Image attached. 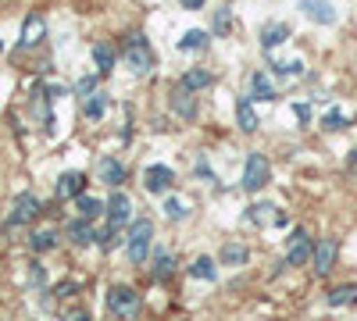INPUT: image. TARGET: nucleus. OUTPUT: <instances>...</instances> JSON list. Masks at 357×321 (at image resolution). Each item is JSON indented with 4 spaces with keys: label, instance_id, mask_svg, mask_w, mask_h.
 <instances>
[{
    "label": "nucleus",
    "instance_id": "f3484780",
    "mask_svg": "<svg viewBox=\"0 0 357 321\" xmlns=\"http://www.w3.org/2000/svg\"><path fill=\"white\" fill-rule=\"evenodd\" d=\"M68 240L75 243V246H89V243H97V236L100 232L93 228V221H86V218H75V221H68Z\"/></svg>",
    "mask_w": 357,
    "mask_h": 321
},
{
    "label": "nucleus",
    "instance_id": "c756f323",
    "mask_svg": "<svg viewBox=\"0 0 357 321\" xmlns=\"http://www.w3.org/2000/svg\"><path fill=\"white\" fill-rule=\"evenodd\" d=\"M165 214H168L172 221H183V218H190V203H186L183 196H168V200H165Z\"/></svg>",
    "mask_w": 357,
    "mask_h": 321
},
{
    "label": "nucleus",
    "instance_id": "7ed1b4c3",
    "mask_svg": "<svg viewBox=\"0 0 357 321\" xmlns=\"http://www.w3.org/2000/svg\"><path fill=\"white\" fill-rule=\"evenodd\" d=\"M268 179H272V164H268L264 154H247V164H243V189L247 193H261L268 186Z\"/></svg>",
    "mask_w": 357,
    "mask_h": 321
},
{
    "label": "nucleus",
    "instance_id": "423d86ee",
    "mask_svg": "<svg viewBox=\"0 0 357 321\" xmlns=\"http://www.w3.org/2000/svg\"><path fill=\"white\" fill-rule=\"evenodd\" d=\"M40 211H43L40 196H33V193H22V196H15V208H11V214H8V228L29 225V221H33Z\"/></svg>",
    "mask_w": 357,
    "mask_h": 321
},
{
    "label": "nucleus",
    "instance_id": "58836bf2",
    "mask_svg": "<svg viewBox=\"0 0 357 321\" xmlns=\"http://www.w3.org/2000/svg\"><path fill=\"white\" fill-rule=\"evenodd\" d=\"M65 321H89V314H86L82 307H75V311H68V314H65Z\"/></svg>",
    "mask_w": 357,
    "mask_h": 321
},
{
    "label": "nucleus",
    "instance_id": "9d476101",
    "mask_svg": "<svg viewBox=\"0 0 357 321\" xmlns=\"http://www.w3.org/2000/svg\"><path fill=\"white\" fill-rule=\"evenodd\" d=\"M336 253H340V243L336 240H321L314 243V253H311V265H314V275H329L333 265H336Z\"/></svg>",
    "mask_w": 357,
    "mask_h": 321
},
{
    "label": "nucleus",
    "instance_id": "f257e3e1",
    "mask_svg": "<svg viewBox=\"0 0 357 321\" xmlns=\"http://www.w3.org/2000/svg\"><path fill=\"white\" fill-rule=\"evenodd\" d=\"M122 57H126V65L136 72V75H151L154 65H158V57H154V47L151 40H146L143 33H132L122 47Z\"/></svg>",
    "mask_w": 357,
    "mask_h": 321
},
{
    "label": "nucleus",
    "instance_id": "b1692460",
    "mask_svg": "<svg viewBox=\"0 0 357 321\" xmlns=\"http://www.w3.org/2000/svg\"><path fill=\"white\" fill-rule=\"evenodd\" d=\"M151 268H154V279H158V282H168L172 272H175V253H172V250H158Z\"/></svg>",
    "mask_w": 357,
    "mask_h": 321
},
{
    "label": "nucleus",
    "instance_id": "6ab92c4d",
    "mask_svg": "<svg viewBox=\"0 0 357 321\" xmlns=\"http://www.w3.org/2000/svg\"><path fill=\"white\" fill-rule=\"evenodd\" d=\"M250 100H279V90H275V82L268 79L264 72H254L250 75Z\"/></svg>",
    "mask_w": 357,
    "mask_h": 321
},
{
    "label": "nucleus",
    "instance_id": "0eeeda50",
    "mask_svg": "<svg viewBox=\"0 0 357 321\" xmlns=\"http://www.w3.org/2000/svg\"><path fill=\"white\" fill-rule=\"evenodd\" d=\"M107 225H114V228H122V225H132V200L122 193V189H114L111 193V200H107Z\"/></svg>",
    "mask_w": 357,
    "mask_h": 321
},
{
    "label": "nucleus",
    "instance_id": "aec40b11",
    "mask_svg": "<svg viewBox=\"0 0 357 321\" xmlns=\"http://www.w3.org/2000/svg\"><path fill=\"white\" fill-rule=\"evenodd\" d=\"M211 82H215V75L207 72V68H186V72H183V79H178V86H183V90H190V93L207 90Z\"/></svg>",
    "mask_w": 357,
    "mask_h": 321
},
{
    "label": "nucleus",
    "instance_id": "4468645a",
    "mask_svg": "<svg viewBox=\"0 0 357 321\" xmlns=\"http://www.w3.org/2000/svg\"><path fill=\"white\" fill-rule=\"evenodd\" d=\"M175 47L183 54H204L211 47V33H207V29H186V33L175 40Z\"/></svg>",
    "mask_w": 357,
    "mask_h": 321
},
{
    "label": "nucleus",
    "instance_id": "bb28decb",
    "mask_svg": "<svg viewBox=\"0 0 357 321\" xmlns=\"http://www.w3.org/2000/svg\"><path fill=\"white\" fill-rule=\"evenodd\" d=\"M29 246H33L36 253H50V250L57 246V232H54V228H40V232H33V236H29Z\"/></svg>",
    "mask_w": 357,
    "mask_h": 321
},
{
    "label": "nucleus",
    "instance_id": "5701e85b",
    "mask_svg": "<svg viewBox=\"0 0 357 321\" xmlns=\"http://www.w3.org/2000/svg\"><path fill=\"white\" fill-rule=\"evenodd\" d=\"M82 114H86L89 122H100L104 114H107V93H89L82 100Z\"/></svg>",
    "mask_w": 357,
    "mask_h": 321
},
{
    "label": "nucleus",
    "instance_id": "ea45409f",
    "mask_svg": "<svg viewBox=\"0 0 357 321\" xmlns=\"http://www.w3.org/2000/svg\"><path fill=\"white\" fill-rule=\"evenodd\" d=\"M54 293H57V297H68V293H75V282H65V285H57Z\"/></svg>",
    "mask_w": 357,
    "mask_h": 321
},
{
    "label": "nucleus",
    "instance_id": "4be33fe9",
    "mask_svg": "<svg viewBox=\"0 0 357 321\" xmlns=\"http://www.w3.org/2000/svg\"><path fill=\"white\" fill-rule=\"evenodd\" d=\"M75 211H79V218H86V221H97V218L107 211V203H104L100 196L82 193V196H75Z\"/></svg>",
    "mask_w": 357,
    "mask_h": 321
},
{
    "label": "nucleus",
    "instance_id": "7c9ffc66",
    "mask_svg": "<svg viewBox=\"0 0 357 321\" xmlns=\"http://www.w3.org/2000/svg\"><path fill=\"white\" fill-rule=\"evenodd\" d=\"M272 72L279 79H301L304 75V61H272Z\"/></svg>",
    "mask_w": 357,
    "mask_h": 321
},
{
    "label": "nucleus",
    "instance_id": "cd10ccee",
    "mask_svg": "<svg viewBox=\"0 0 357 321\" xmlns=\"http://www.w3.org/2000/svg\"><path fill=\"white\" fill-rule=\"evenodd\" d=\"M325 132H343L347 125H350V114H343L340 107H333V111H325L321 114V122H318Z\"/></svg>",
    "mask_w": 357,
    "mask_h": 321
},
{
    "label": "nucleus",
    "instance_id": "a19ab883",
    "mask_svg": "<svg viewBox=\"0 0 357 321\" xmlns=\"http://www.w3.org/2000/svg\"><path fill=\"white\" fill-rule=\"evenodd\" d=\"M350 154H354V157H350V164H357V150H350Z\"/></svg>",
    "mask_w": 357,
    "mask_h": 321
},
{
    "label": "nucleus",
    "instance_id": "2eb2a0df",
    "mask_svg": "<svg viewBox=\"0 0 357 321\" xmlns=\"http://www.w3.org/2000/svg\"><path fill=\"white\" fill-rule=\"evenodd\" d=\"M286 40H289V25H286V22H268V25L261 29V50H264V54L279 50Z\"/></svg>",
    "mask_w": 357,
    "mask_h": 321
},
{
    "label": "nucleus",
    "instance_id": "6e6552de",
    "mask_svg": "<svg viewBox=\"0 0 357 321\" xmlns=\"http://www.w3.org/2000/svg\"><path fill=\"white\" fill-rule=\"evenodd\" d=\"M301 11H304L307 22L325 25V29L340 22V15H336V8H333V0H301Z\"/></svg>",
    "mask_w": 357,
    "mask_h": 321
},
{
    "label": "nucleus",
    "instance_id": "f8f14e48",
    "mask_svg": "<svg viewBox=\"0 0 357 321\" xmlns=\"http://www.w3.org/2000/svg\"><path fill=\"white\" fill-rule=\"evenodd\" d=\"M236 125H240V132H247V136H254V132H257V125H261V118H257V111H254L250 93L236 97Z\"/></svg>",
    "mask_w": 357,
    "mask_h": 321
},
{
    "label": "nucleus",
    "instance_id": "412c9836",
    "mask_svg": "<svg viewBox=\"0 0 357 321\" xmlns=\"http://www.w3.org/2000/svg\"><path fill=\"white\" fill-rule=\"evenodd\" d=\"M114 61H118V54L107 40L93 43V65H97V75H111L114 72Z\"/></svg>",
    "mask_w": 357,
    "mask_h": 321
},
{
    "label": "nucleus",
    "instance_id": "473e14b6",
    "mask_svg": "<svg viewBox=\"0 0 357 321\" xmlns=\"http://www.w3.org/2000/svg\"><path fill=\"white\" fill-rule=\"evenodd\" d=\"M229 29H232V11H229V8H218V11H215V29H211V33L225 36Z\"/></svg>",
    "mask_w": 357,
    "mask_h": 321
},
{
    "label": "nucleus",
    "instance_id": "9b49d317",
    "mask_svg": "<svg viewBox=\"0 0 357 321\" xmlns=\"http://www.w3.org/2000/svg\"><path fill=\"white\" fill-rule=\"evenodd\" d=\"M57 200H75L86 193V175L82 171H65V175H57V186H54Z\"/></svg>",
    "mask_w": 357,
    "mask_h": 321
},
{
    "label": "nucleus",
    "instance_id": "4c0bfd02",
    "mask_svg": "<svg viewBox=\"0 0 357 321\" xmlns=\"http://www.w3.org/2000/svg\"><path fill=\"white\" fill-rule=\"evenodd\" d=\"M197 175H200V179H207V182H215V171L207 168L204 161H197Z\"/></svg>",
    "mask_w": 357,
    "mask_h": 321
},
{
    "label": "nucleus",
    "instance_id": "e433bc0d",
    "mask_svg": "<svg viewBox=\"0 0 357 321\" xmlns=\"http://www.w3.org/2000/svg\"><path fill=\"white\" fill-rule=\"evenodd\" d=\"M207 4V0H178V8H183V11H200Z\"/></svg>",
    "mask_w": 357,
    "mask_h": 321
},
{
    "label": "nucleus",
    "instance_id": "f704fd0d",
    "mask_svg": "<svg viewBox=\"0 0 357 321\" xmlns=\"http://www.w3.org/2000/svg\"><path fill=\"white\" fill-rule=\"evenodd\" d=\"M29 279H33V285H36V289L47 282V272H43V265H40V260H36V265H29Z\"/></svg>",
    "mask_w": 357,
    "mask_h": 321
},
{
    "label": "nucleus",
    "instance_id": "72a5a7b5",
    "mask_svg": "<svg viewBox=\"0 0 357 321\" xmlns=\"http://www.w3.org/2000/svg\"><path fill=\"white\" fill-rule=\"evenodd\" d=\"M75 93H79L82 100H86L89 93H97V75H82V79L75 82Z\"/></svg>",
    "mask_w": 357,
    "mask_h": 321
},
{
    "label": "nucleus",
    "instance_id": "ddd939ff",
    "mask_svg": "<svg viewBox=\"0 0 357 321\" xmlns=\"http://www.w3.org/2000/svg\"><path fill=\"white\" fill-rule=\"evenodd\" d=\"M43 36H47V22H43V15H29V18L22 22V40H18V47H22V50L40 47Z\"/></svg>",
    "mask_w": 357,
    "mask_h": 321
},
{
    "label": "nucleus",
    "instance_id": "c85d7f7f",
    "mask_svg": "<svg viewBox=\"0 0 357 321\" xmlns=\"http://www.w3.org/2000/svg\"><path fill=\"white\" fill-rule=\"evenodd\" d=\"M247 257H250V253H247L243 243H232V240H229V243L222 246V260H225V265H232V268H236V265H247Z\"/></svg>",
    "mask_w": 357,
    "mask_h": 321
},
{
    "label": "nucleus",
    "instance_id": "20e7f679",
    "mask_svg": "<svg viewBox=\"0 0 357 321\" xmlns=\"http://www.w3.org/2000/svg\"><path fill=\"white\" fill-rule=\"evenodd\" d=\"M107 311H111L114 318H136V314H139V293H136L132 285H111Z\"/></svg>",
    "mask_w": 357,
    "mask_h": 321
},
{
    "label": "nucleus",
    "instance_id": "2f4dec72",
    "mask_svg": "<svg viewBox=\"0 0 357 321\" xmlns=\"http://www.w3.org/2000/svg\"><path fill=\"white\" fill-rule=\"evenodd\" d=\"M275 208H272V203H254V208L247 211V218L254 221V225H268V221H275L279 214H272Z\"/></svg>",
    "mask_w": 357,
    "mask_h": 321
},
{
    "label": "nucleus",
    "instance_id": "1a4fd4ad",
    "mask_svg": "<svg viewBox=\"0 0 357 321\" xmlns=\"http://www.w3.org/2000/svg\"><path fill=\"white\" fill-rule=\"evenodd\" d=\"M172 186H175V171L168 164H151V168L143 171V189L146 193L158 196V193H168Z\"/></svg>",
    "mask_w": 357,
    "mask_h": 321
},
{
    "label": "nucleus",
    "instance_id": "79ce46f5",
    "mask_svg": "<svg viewBox=\"0 0 357 321\" xmlns=\"http://www.w3.org/2000/svg\"><path fill=\"white\" fill-rule=\"evenodd\" d=\"M0 50H4V43H0Z\"/></svg>",
    "mask_w": 357,
    "mask_h": 321
},
{
    "label": "nucleus",
    "instance_id": "f03ea898",
    "mask_svg": "<svg viewBox=\"0 0 357 321\" xmlns=\"http://www.w3.org/2000/svg\"><path fill=\"white\" fill-rule=\"evenodd\" d=\"M151 246H154V221L151 218H136L129 225V240H126L129 260L132 265H146V260H151Z\"/></svg>",
    "mask_w": 357,
    "mask_h": 321
},
{
    "label": "nucleus",
    "instance_id": "a211bd4d",
    "mask_svg": "<svg viewBox=\"0 0 357 321\" xmlns=\"http://www.w3.org/2000/svg\"><path fill=\"white\" fill-rule=\"evenodd\" d=\"M172 111H175L183 122H193V118H197V100H193V93L183 90V86H175V93H172Z\"/></svg>",
    "mask_w": 357,
    "mask_h": 321
},
{
    "label": "nucleus",
    "instance_id": "39448f33",
    "mask_svg": "<svg viewBox=\"0 0 357 321\" xmlns=\"http://www.w3.org/2000/svg\"><path fill=\"white\" fill-rule=\"evenodd\" d=\"M311 253H314V243L307 236V228H293L289 240H286V265L289 268H301V265H307V260H311Z\"/></svg>",
    "mask_w": 357,
    "mask_h": 321
},
{
    "label": "nucleus",
    "instance_id": "a878e982",
    "mask_svg": "<svg viewBox=\"0 0 357 321\" xmlns=\"http://www.w3.org/2000/svg\"><path fill=\"white\" fill-rule=\"evenodd\" d=\"M354 304H357V282L336 285L329 293V307H354Z\"/></svg>",
    "mask_w": 357,
    "mask_h": 321
},
{
    "label": "nucleus",
    "instance_id": "dca6fc26",
    "mask_svg": "<svg viewBox=\"0 0 357 321\" xmlns=\"http://www.w3.org/2000/svg\"><path fill=\"white\" fill-rule=\"evenodd\" d=\"M97 175H100V182H104V186L118 189V186L126 182V164L118 161V157H100V164H97Z\"/></svg>",
    "mask_w": 357,
    "mask_h": 321
},
{
    "label": "nucleus",
    "instance_id": "c9c22d12",
    "mask_svg": "<svg viewBox=\"0 0 357 321\" xmlns=\"http://www.w3.org/2000/svg\"><path fill=\"white\" fill-rule=\"evenodd\" d=\"M293 114H296V118H301L304 125L311 122V107H307V104H293Z\"/></svg>",
    "mask_w": 357,
    "mask_h": 321
},
{
    "label": "nucleus",
    "instance_id": "393cba45",
    "mask_svg": "<svg viewBox=\"0 0 357 321\" xmlns=\"http://www.w3.org/2000/svg\"><path fill=\"white\" fill-rule=\"evenodd\" d=\"M190 275L200 279V282H215L218 279V265H215V257H197L193 265H190Z\"/></svg>",
    "mask_w": 357,
    "mask_h": 321
}]
</instances>
